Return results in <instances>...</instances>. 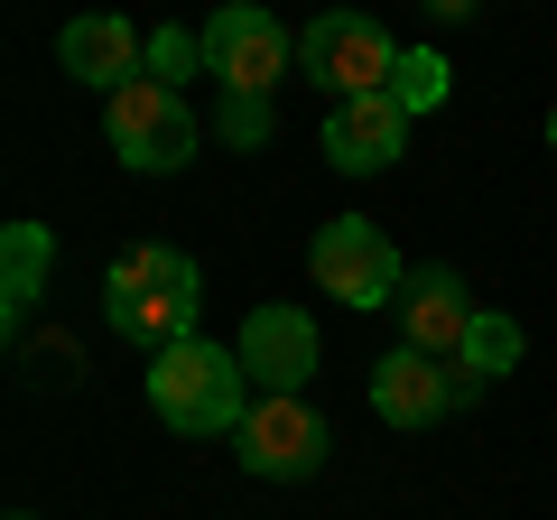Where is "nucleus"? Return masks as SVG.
I'll return each mask as SVG.
<instances>
[{"label": "nucleus", "mask_w": 557, "mask_h": 520, "mask_svg": "<svg viewBox=\"0 0 557 520\" xmlns=\"http://www.w3.org/2000/svg\"><path fill=\"white\" fill-rule=\"evenodd\" d=\"M102 317L131 344H149V354H177L205 325V270L177 242H131V251L112 260V280H102Z\"/></svg>", "instance_id": "f257e3e1"}, {"label": "nucleus", "mask_w": 557, "mask_h": 520, "mask_svg": "<svg viewBox=\"0 0 557 520\" xmlns=\"http://www.w3.org/2000/svg\"><path fill=\"white\" fill-rule=\"evenodd\" d=\"M149 409H159L177 437H223V428L251 419V372L223 344H177V354L149 362Z\"/></svg>", "instance_id": "f03ea898"}, {"label": "nucleus", "mask_w": 557, "mask_h": 520, "mask_svg": "<svg viewBox=\"0 0 557 520\" xmlns=\"http://www.w3.org/2000/svg\"><path fill=\"white\" fill-rule=\"evenodd\" d=\"M112 149H121V168H139V177H168V168H186L205 149V121H196V102L186 94H168V84H121L112 94Z\"/></svg>", "instance_id": "7ed1b4c3"}, {"label": "nucleus", "mask_w": 557, "mask_h": 520, "mask_svg": "<svg viewBox=\"0 0 557 520\" xmlns=\"http://www.w3.org/2000/svg\"><path fill=\"white\" fill-rule=\"evenodd\" d=\"M307 270H317V288L335 307H399V288H409V270H399V251H391V233L381 223H362V214H344V223H325L317 242H307Z\"/></svg>", "instance_id": "20e7f679"}, {"label": "nucleus", "mask_w": 557, "mask_h": 520, "mask_svg": "<svg viewBox=\"0 0 557 520\" xmlns=\"http://www.w3.org/2000/svg\"><path fill=\"white\" fill-rule=\"evenodd\" d=\"M298 65H307V75H317L335 102H372V94H391V65H399V47H391V28H381V20L325 10V20H307Z\"/></svg>", "instance_id": "39448f33"}, {"label": "nucleus", "mask_w": 557, "mask_h": 520, "mask_svg": "<svg viewBox=\"0 0 557 520\" xmlns=\"http://www.w3.org/2000/svg\"><path fill=\"white\" fill-rule=\"evenodd\" d=\"M205 65L223 75V94H278V75L298 65V38L270 20V10H251V0H233V10H214L205 20Z\"/></svg>", "instance_id": "423d86ee"}, {"label": "nucleus", "mask_w": 557, "mask_h": 520, "mask_svg": "<svg viewBox=\"0 0 557 520\" xmlns=\"http://www.w3.org/2000/svg\"><path fill=\"white\" fill-rule=\"evenodd\" d=\"M233 437H242V474L260 483H307L325 465V419L307 400H251V419Z\"/></svg>", "instance_id": "0eeeda50"}, {"label": "nucleus", "mask_w": 557, "mask_h": 520, "mask_svg": "<svg viewBox=\"0 0 557 520\" xmlns=\"http://www.w3.org/2000/svg\"><path fill=\"white\" fill-rule=\"evenodd\" d=\"M233 354H242V372H251L260 400H298L307 372H317V325H307L298 307H260V317L242 325Z\"/></svg>", "instance_id": "6e6552de"}, {"label": "nucleus", "mask_w": 557, "mask_h": 520, "mask_svg": "<svg viewBox=\"0 0 557 520\" xmlns=\"http://www.w3.org/2000/svg\"><path fill=\"white\" fill-rule=\"evenodd\" d=\"M372 409H381L391 428H437L446 409H465V391H456V362L418 354V344L381 354V362H372Z\"/></svg>", "instance_id": "1a4fd4ad"}, {"label": "nucleus", "mask_w": 557, "mask_h": 520, "mask_svg": "<svg viewBox=\"0 0 557 520\" xmlns=\"http://www.w3.org/2000/svg\"><path fill=\"white\" fill-rule=\"evenodd\" d=\"M57 57H65V75L102 84V94H121V84L149 75V38H139L131 20H112V10H94V20H65Z\"/></svg>", "instance_id": "9d476101"}, {"label": "nucleus", "mask_w": 557, "mask_h": 520, "mask_svg": "<svg viewBox=\"0 0 557 520\" xmlns=\"http://www.w3.org/2000/svg\"><path fill=\"white\" fill-rule=\"evenodd\" d=\"M399 149H409V112H399L391 94L335 102V112H325V159H335L344 177H372V168H391Z\"/></svg>", "instance_id": "9b49d317"}, {"label": "nucleus", "mask_w": 557, "mask_h": 520, "mask_svg": "<svg viewBox=\"0 0 557 520\" xmlns=\"http://www.w3.org/2000/svg\"><path fill=\"white\" fill-rule=\"evenodd\" d=\"M474 317H483V307L465 298L456 270H418L409 298H399V325H409V344H418V354H437V362H456V354H465Z\"/></svg>", "instance_id": "f8f14e48"}, {"label": "nucleus", "mask_w": 557, "mask_h": 520, "mask_svg": "<svg viewBox=\"0 0 557 520\" xmlns=\"http://www.w3.org/2000/svg\"><path fill=\"white\" fill-rule=\"evenodd\" d=\"M47 260H57V233H47V223H10V233H0V317H10V335H20L28 307L47 298Z\"/></svg>", "instance_id": "ddd939ff"}, {"label": "nucleus", "mask_w": 557, "mask_h": 520, "mask_svg": "<svg viewBox=\"0 0 557 520\" xmlns=\"http://www.w3.org/2000/svg\"><path fill=\"white\" fill-rule=\"evenodd\" d=\"M511 362H520V325L483 307V317H474V335H465V354H456V391H465V400H474L483 381H502V372H511Z\"/></svg>", "instance_id": "4468645a"}, {"label": "nucleus", "mask_w": 557, "mask_h": 520, "mask_svg": "<svg viewBox=\"0 0 557 520\" xmlns=\"http://www.w3.org/2000/svg\"><path fill=\"white\" fill-rule=\"evenodd\" d=\"M446 84H456V65H446L437 47H399V65H391V102H399L409 121H418V112H437Z\"/></svg>", "instance_id": "2eb2a0df"}, {"label": "nucleus", "mask_w": 557, "mask_h": 520, "mask_svg": "<svg viewBox=\"0 0 557 520\" xmlns=\"http://www.w3.org/2000/svg\"><path fill=\"white\" fill-rule=\"evenodd\" d=\"M196 65H205V28H149V84H168V94H177Z\"/></svg>", "instance_id": "dca6fc26"}, {"label": "nucleus", "mask_w": 557, "mask_h": 520, "mask_svg": "<svg viewBox=\"0 0 557 520\" xmlns=\"http://www.w3.org/2000/svg\"><path fill=\"white\" fill-rule=\"evenodd\" d=\"M205 131H214V140H233V149H260V140H270V102H260V94H223Z\"/></svg>", "instance_id": "f3484780"}, {"label": "nucleus", "mask_w": 557, "mask_h": 520, "mask_svg": "<svg viewBox=\"0 0 557 520\" xmlns=\"http://www.w3.org/2000/svg\"><path fill=\"white\" fill-rule=\"evenodd\" d=\"M548 149H557V112H548Z\"/></svg>", "instance_id": "a211bd4d"}, {"label": "nucleus", "mask_w": 557, "mask_h": 520, "mask_svg": "<svg viewBox=\"0 0 557 520\" xmlns=\"http://www.w3.org/2000/svg\"><path fill=\"white\" fill-rule=\"evenodd\" d=\"M20 520H28V511H20Z\"/></svg>", "instance_id": "6ab92c4d"}]
</instances>
